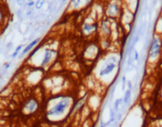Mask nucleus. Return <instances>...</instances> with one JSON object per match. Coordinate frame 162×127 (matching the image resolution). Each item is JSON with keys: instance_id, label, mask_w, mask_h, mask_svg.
Segmentation results:
<instances>
[{"instance_id": "f257e3e1", "label": "nucleus", "mask_w": 162, "mask_h": 127, "mask_svg": "<svg viewBox=\"0 0 162 127\" xmlns=\"http://www.w3.org/2000/svg\"><path fill=\"white\" fill-rule=\"evenodd\" d=\"M162 50V37L155 34L152 38L148 51V61L154 63L159 59Z\"/></svg>"}, {"instance_id": "f03ea898", "label": "nucleus", "mask_w": 162, "mask_h": 127, "mask_svg": "<svg viewBox=\"0 0 162 127\" xmlns=\"http://www.w3.org/2000/svg\"><path fill=\"white\" fill-rule=\"evenodd\" d=\"M70 104V100L69 98H64L59 101L56 105L52 107V108L48 111L49 116H61L63 114L69 107Z\"/></svg>"}, {"instance_id": "7ed1b4c3", "label": "nucleus", "mask_w": 162, "mask_h": 127, "mask_svg": "<svg viewBox=\"0 0 162 127\" xmlns=\"http://www.w3.org/2000/svg\"><path fill=\"white\" fill-rule=\"evenodd\" d=\"M116 68V63L112 62V61H110L108 63H106V65L102 68L101 70L98 72V75L100 76H108L111 73L112 71H114V69Z\"/></svg>"}, {"instance_id": "20e7f679", "label": "nucleus", "mask_w": 162, "mask_h": 127, "mask_svg": "<svg viewBox=\"0 0 162 127\" xmlns=\"http://www.w3.org/2000/svg\"><path fill=\"white\" fill-rule=\"evenodd\" d=\"M56 52L49 49H46L45 51V54H44V57H43L41 63V67H45L47 64L50 63L51 61L53 60V56L55 55Z\"/></svg>"}, {"instance_id": "39448f33", "label": "nucleus", "mask_w": 162, "mask_h": 127, "mask_svg": "<svg viewBox=\"0 0 162 127\" xmlns=\"http://www.w3.org/2000/svg\"><path fill=\"white\" fill-rule=\"evenodd\" d=\"M37 106H38V103L35 99L32 98V99H29L28 102H27L24 106V110L26 111L27 113H33L37 109Z\"/></svg>"}, {"instance_id": "423d86ee", "label": "nucleus", "mask_w": 162, "mask_h": 127, "mask_svg": "<svg viewBox=\"0 0 162 127\" xmlns=\"http://www.w3.org/2000/svg\"><path fill=\"white\" fill-rule=\"evenodd\" d=\"M119 6L118 5L117 3H112L108 6L107 10H106V13L111 17H115L119 14Z\"/></svg>"}, {"instance_id": "0eeeda50", "label": "nucleus", "mask_w": 162, "mask_h": 127, "mask_svg": "<svg viewBox=\"0 0 162 127\" xmlns=\"http://www.w3.org/2000/svg\"><path fill=\"white\" fill-rule=\"evenodd\" d=\"M40 40H41L40 37H38V38H37V39L34 40L33 41H31V42L29 43V45H27L26 47L24 49H23V51L21 52V55H20V56H19V58H21V57H22L23 56H25V55H26V54H27V53H29V51L32 50L33 48L34 47L35 45H37V44H38V42L40 41Z\"/></svg>"}, {"instance_id": "6e6552de", "label": "nucleus", "mask_w": 162, "mask_h": 127, "mask_svg": "<svg viewBox=\"0 0 162 127\" xmlns=\"http://www.w3.org/2000/svg\"><path fill=\"white\" fill-rule=\"evenodd\" d=\"M155 34L162 37V14L158 17L155 25Z\"/></svg>"}, {"instance_id": "1a4fd4ad", "label": "nucleus", "mask_w": 162, "mask_h": 127, "mask_svg": "<svg viewBox=\"0 0 162 127\" xmlns=\"http://www.w3.org/2000/svg\"><path fill=\"white\" fill-rule=\"evenodd\" d=\"M96 29V26L94 24L85 23L83 26V31L86 34H90L91 33H93Z\"/></svg>"}, {"instance_id": "9d476101", "label": "nucleus", "mask_w": 162, "mask_h": 127, "mask_svg": "<svg viewBox=\"0 0 162 127\" xmlns=\"http://www.w3.org/2000/svg\"><path fill=\"white\" fill-rule=\"evenodd\" d=\"M6 11L4 8L0 5V29L4 26L6 22Z\"/></svg>"}, {"instance_id": "9b49d317", "label": "nucleus", "mask_w": 162, "mask_h": 127, "mask_svg": "<svg viewBox=\"0 0 162 127\" xmlns=\"http://www.w3.org/2000/svg\"><path fill=\"white\" fill-rule=\"evenodd\" d=\"M131 90L130 89H127V90L125 91V94H124V97H123V102L125 103L126 105H129L131 101Z\"/></svg>"}, {"instance_id": "f8f14e48", "label": "nucleus", "mask_w": 162, "mask_h": 127, "mask_svg": "<svg viewBox=\"0 0 162 127\" xmlns=\"http://www.w3.org/2000/svg\"><path fill=\"white\" fill-rule=\"evenodd\" d=\"M22 47H23V45H19V46H18L16 49H15V50H14V52L13 54H12V56H11V57H12L13 59L16 58L17 56H18V55H19V52H20L21 49H22Z\"/></svg>"}, {"instance_id": "ddd939ff", "label": "nucleus", "mask_w": 162, "mask_h": 127, "mask_svg": "<svg viewBox=\"0 0 162 127\" xmlns=\"http://www.w3.org/2000/svg\"><path fill=\"white\" fill-rule=\"evenodd\" d=\"M84 2V0H72V5L74 6L75 8L80 7L81 4Z\"/></svg>"}, {"instance_id": "4468645a", "label": "nucleus", "mask_w": 162, "mask_h": 127, "mask_svg": "<svg viewBox=\"0 0 162 127\" xmlns=\"http://www.w3.org/2000/svg\"><path fill=\"white\" fill-rule=\"evenodd\" d=\"M45 4V0H37V2L35 3V7L37 10H40Z\"/></svg>"}, {"instance_id": "2eb2a0df", "label": "nucleus", "mask_w": 162, "mask_h": 127, "mask_svg": "<svg viewBox=\"0 0 162 127\" xmlns=\"http://www.w3.org/2000/svg\"><path fill=\"white\" fill-rule=\"evenodd\" d=\"M122 102V98H118L117 100L114 102V110L115 111H118V108H119V105L121 104V103Z\"/></svg>"}, {"instance_id": "dca6fc26", "label": "nucleus", "mask_w": 162, "mask_h": 127, "mask_svg": "<svg viewBox=\"0 0 162 127\" xmlns=\"http://www.w3.org/2000/svg\"><path fill=\"white\" fill-rule=\"evenodd\" d=\"M126 76H123L122 78V90L124 91L125 90V87H126Z\"/></svg>"}, {"instance_id": "f3484780", "label": "nucleus", "mask_w": 162, "mask_h": 127, "mask_svg": "<svg viewBox=\"0 0 162 127\" xmlns=\"http://www.w3.org/2000/svg\"><path fill=\"white\" fill-rule=\"evenodd\" d=\"M34 5H35L34 1H32V2H29V3H27V6H29V7H32V6H34Z\"/></svg>"}, {"instance_id": "a211bd4d", "label": "nucleus", "mask_w": 162, "mask_h": 127, "mask_svg": "<svg viewBox=\"0 0 162 127\" xmlns=\"http://www.w3.org/2000/svg\"><path fill=\"white\" fill-rule=\"evenodd\" d=\"M127 85H128V89H130V90H132V83L131 81H127Z\"/></svg>"}, {"instance_id": "6ab92c4d", "label": "nucleus", "mask_w": 162, "mask_h": 127, "mask_svg": "<svg viewBox=\"0 0 162 127\" xmlns=\"http://www.w3.org/2000/svg\"><path fill=\"white\" fill-rule=\"evenodd\" d=\"M10 66H11V63H6L5 64V69L6 70V69H8L9 68H10Z\"/></svg>"}, {"instance_id": "aec40b11", "label": "nucleus", "mask_w": 162, "mask_h": 127, "mask_svg": "<svg viewBox=\"0 0 162 127\" xmlns=\"http://www.w3.org/2000/svg\"><path fill=\"white\" fill-rule=\"evenodd\" d=\"M135 61H138V52H137V51H135Z\"/></svg>"}, {"instance_id": "412c9836", "label": "nucleus", "mask_w": 162, "mask_h": 127, "mask_svg": "<svg viewBox=\"0 0 162 127\" xmlns=\"http://www.w3.org/2000/svg\"><path fill=\"white\" fill-rule=\"evenodd\" d=\"M104 126H105V125L103 123V122H101V125H100V126L99 127H104Z\"/></svg>"}, {"instance_id": "4be33fe9", "label": "nucleus", "mask_w": 162, "mask_h": 127, "mask_svg": "<svg viewBox=\"0 0 162 127\" xmlns=\"http://www.w3.org/2000/svg\"><path fill=\"white\" fill-rule=\"evenodd\" d=\"M29 2H32V1H34V0H28Z\"/></svg>"}, {"instance_id": "5701e85b", "label": "nucleus", "mask_w": 162, "mask_h": 127, "mask_svg": "<svg viewBox=\"0 0 162 127\" xmlns=\"http://www.w3.org/2000/svg\"><path fill=\"white\" fill-rule=\"evenodd\" d=\"M0 53H1V49H0Z\"/></svg>"}]
</instances>
